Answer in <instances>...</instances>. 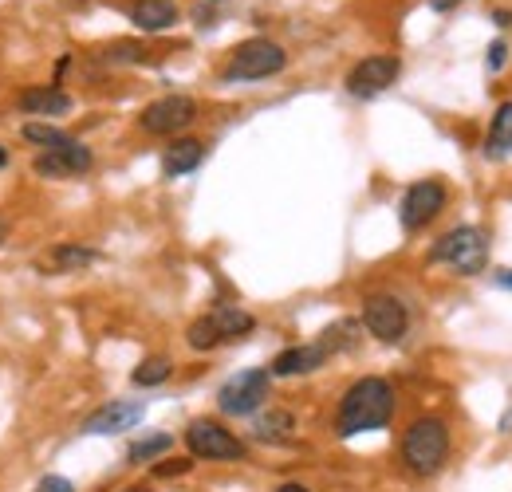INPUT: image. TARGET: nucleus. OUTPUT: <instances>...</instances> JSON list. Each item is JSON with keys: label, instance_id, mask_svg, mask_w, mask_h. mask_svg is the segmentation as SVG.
Listing matches in <instances>:
<instances>
[{"label": "nucleus", "instance_id": "13", "mask_svg": "<svg viewBox=\"0 0 512 492\" xmlns=\"http://www.w3.org/2000/svg\"><path fill=\"white\" fill-rule=\"evenodd\" d=\"M331 355L320 347V339L316 343H304V347H288V351H280L276 359H272V367L268 374H276V378H296V374H312V370H320Z\"/></svg>", "mask_w": 512, "mask_h": 492}, {"label": "nucleus", "instance_id": "5", "mask_svg": "<svg viewBox=\"0 0 512 492\" xmlns=\"http://www.w3.org/2000/svg\"><path fill=\"white\" fill-rule=\"evenodd\" d=\"M186 449L197 461H245L249 445L237 437L233 430H225L213 418H197L186 430Z\"/></svg>", "mask_w": 512, "mask_h": 492}, {"label": "nucleus", "instance_id": "6", "mask_svg": "<svg viewBox=\"0 0 512 492\" xmlns=\"http://www.w3.org/2000/svg\"><path fill=\"white\" fill-rule=\"evenodd\" d=\"M268 390H272V374L268 370H241L217 390V406L229 418H249L268 402Z\"/></svg>", "mask_w": 512, "mask_h": 492}, {"label": "nucleus", "instance_id": "29", "mask_svg": "<svg viewBox=\"0 0 512 492\" xmlns=\"http://www.w3.org/2000/svg\"><path fill=\"white\" fill-rule=\"evenodd\" d=\"M493 24H497V28H512V12H509V8H505V12L497 8V12H493Z\"/></svg>", "mask_w": 512, "mask_h": 492}, {"label": "nucleus", "instance_id": "20", "mask_svg": "<svg viewBox=\"0 0 512 492\" xmlns=\"http://www.w3.org/2000/svg\"><path fill=\"white\" fill-rule=\"evenodd\" d=\"M296 430V418L292 410H268L253 422V437L256 441H288Z\"/></svg>", "mask_w": 512, "mask_h": 492}, {"label": "nucleus", "instance_id": "24", "mask_svg": "<svg viewBox=\"0 0 512 492\" xmlns=\"http://www.w3.org/2000/svg\"><path fill=\"white\" fill-rule=\"evenodd\" d=\"M186 343H190L193 351H213V347L221 343V335H217V327H213V319H209V315L193 319L190 331H186Z\"/></svg>", "mask_w": 512, "mask_h": 492}, {"label": "nucleus", "instance_id": "10", "mask_svg": "<svg viewBox=\"0 0 512 492\" xmlns=\"http://www.w3.org/2000/svg\"><path fill=\"white\" fill-rule=\"evenodd\" d=\"M91 166H95L91 146H83V142L71 138V134H67L64 146H56V150H40L36 162H32V170H36L40 178H79V174H87Z\"/></svg>", "mask_w": 512, "mask_h": 492}, {"label": "nucleus", "instance_id": "23", "mask_svg": "<svg viewBox=\"0 0 512 492\" xmlns=\"http://www.w3.org/2000/svg\"><path fill=\"white\" fill-rule=\"evenodd\" d=\"M24 142H32V146H40V150H56V146H64L67 134L60 130V126L52 123H40V119H32V123H24Z\"/></svg>", "mask_w": 512, "mask_h": 492}, {"label": "nucleus", "instance_id": "8", "mask_svg": "<svg viewBox=\"0 0 512 492\" xmlns=\"http://www.w3.org/2000/svg\"><path fill=\"white\" fill-rule=\"evenodd\" d=\"M442 209H446V185L426 178V182H414L406 189L402 209H398V221H402L406 233H418V229H426Z\"/></svg>", "mask_w": 512, "mask_h": 492}, {"label": "nucleus", "instance_id": "15", "mask_svg": "<svg viewBox=\"0 0 512 492\" xmlns=\"http://www.w3.org/2000/svg\"><path fill=\"white\" fill-rule=\"evenodd\" d=\"M205 162V142L201 138H174L162 154V174L166 178H186Z\"/></svg>", "mask_w": 512, "mask_h": 492}, {"label": "nucleus", "instance_id": "3", "mask_svg": "<svg viewBox=\"0 0 512 492\" xmlns=\"http://www.w3.org/2000/svg\"><path fill=\"white\" fill-rule=\"evenodd\" d=\"M430 260L457 268L461 276H477L489 264V237L477 225H457V229H449L446 237L430 248Z\"/></svg>", "mask_w": 512, "mask_h": 492}, {"label": "nucleus", "instance_id": "4", "mask_svg": "<svg viewBox=\"0 0 512 492\" xmlns=\"http://www.w3.org/2000/svg\"><path fill=\"white\" fill-rule=\"evenodd\" d=\"M288 63V52L276 44V40H245L233 48V56L225 63V83H256V79H268L276 71H284Z\"/></svg>", "mask_w": 512, "mask_h": 492}, {"label": "nucleus", "instance_id": "22", "mask_svg": "<svg viewBox=\"0 0 512 492\" xmlns=\"http://www.w3.org/2000/svg\"><path fill=\"white\" fill-rule=\"evenodd\" d=\"M174 449V437L170 433H150V437H138L127 445V461L130 465H142V461H154V457H166Z\"/></svg>", "mask_w": 512, "mask_h": 492}, {"label": "nucleus", "instance_id": "16", "mask_svg": "<svg viewBox=\"0 0 512 492\" xmlns=\"http://www.w3.org/2000/svg\"><path fill=\"white\" fill-rule=\"evenodd\" d=\"M103 260V252H95V248L87 245H75V241H64V245H56L44 260H40V268L48 272H56V276H64V272H83V268H91V264H99Z\"/></svg>", "mask_w": 512, "mask_h": 492}, {"label": "nucleus", "instance_id": "18", "mask_svg": "<svg viewBox=\"0 0 512 492\" xmlns=\"http://www.w3.org/2000/svg\"><path fill=\"white\" fill-rule=\"evenodd\" d=\"M209 319H213L221 343H229V339H245V335H253L256 331V319L245 308H237V304H221V308H213L209 311Z\"/></svg>", "mask_w": 512, "mask_h": 492}, {"label": "nucleus", "instance_id": "32", "mask_svg": "<svg viewBox=\"0 0 512 492\" xmlns=\"http://www.w3.org/2000/svg\"><path fill=\"white\" fill-rule=\"evenodd\" d=\"M276 492H312L308 485H296V481H288V485H280Z\"/></svg>", "mask_w": 512, "mask_h": 492}, {"label": "nucleus", "instance_id": "2", "mask_svg": "<svg viewBox=\"0 0 512 492\" xmlns=\"http://www.w3.org/2000/svg\"><path fill=\"white\" fill-rule=\"evenodd\" d=\"M449 461V430L442 418H418L402 437V465L414 477H438Z\"/></svg>", "mask_w": 512, "mask_h": 492}, {"label": "nucleus", "instance_id": "35", "mask_svg": "<svg viewBox=\"0 0 512 492\" xmlns=\"http://www.w3.org/2000/svg\"><path fill=\"white\" fill-rule=\"evenodd\" d=\"M123 492H150V489H123Z\"/></svg>", "mask_w": 512, "mask_h": 492}, {"label": "nucleus", "instance_id": "14", "mask_svg": "<svg viewBox=\"0 0 512 492\" xmlns=\"http://www.w3.org/2000/svg\"><path fill=\"white\" fill-rule=\"evenodd\" d=\"M20 111L24 115H40L44 123L52 119V115H67L71 111V95H67L64 87H56V83H48V87H28V91H20Z\"/></svg>", "mask_w": 512, "mask_h": 492}, {"label": "nucleus", "instance_id": "12", "mask_svg": "<svg viewBox=\"0 0 512 492\" xmlns=\"http://www.w3.org/2000/svg\"><path fill=\"white\" fill-rule=\"evenodd\" d=\"M142 418H146V402H130V398H119V402H107V406H99L95 414H87V422H83V433H91V437L127 433V430H134Z\"/></svg>", "mask_w": 512, "mask_h": 492}, {"label": "nucleus", "instance_id": "19", "mask_svg": "<svg viewBox=\"0 0 512 492\" xmlns=\"http://www.w3.org/2000/svg\"><path fill=\"white\" fill-rule=\"evenodd\" d=\"M512 154V103H501L497 115H493V126H489V138H485V158L501 162Z\"/></svg>", "mask_w": 512, "mask_h": 492}, {"label": "nucleus", "instance_id": "33", "mask_svg": "<svg viewBox=\"0 0 512 492\" xmlns=\"http://www.w3.org/2000/svg\"><path fill=\"white\" fill-rule=\"evenodd\" d=\"M8 229H12V225H8V217H4V213H0V245H4V241H8Z\"/></svg>", "mask_w": 512, "mask_h": 492}, {"label": "nucleus", "instance_id": "21", "mask_svg": "<svg viewBox=\"0 0 512 492\" xmlns=\"http://www.w3.org/2000/svg\"><path fill=\"white\" fill-rule=\"evenodd\" d=\"M170 374H174V363H170L166 355H150V359H142L138 367L130 370V382L142 386V390H150V386L170 382Z\"/></svg>", "mask_w": 512, "mask_h": 492}, {"label": "nucleus", "instance_id": "31", "mask_svg": "<svg viewBox=\"0 0 512 492\" xmlns=\"http://www.w3.org/2000/svg\"><path fill=\"white\" fill-rule=\"evenodd\" d=\"M497 284H501V288H512V268H501V272H497Z\"/></svg>", "mask_w": 512, "mask_h": 492}, {"label": "nucleus", "instance_id": "34", "mask_svg": "<svg viewBox=\"0 0 512 492\" xmlns=\"http://www.w3.org/2000/svg\"><path fill=\"white\" fill-rule=\"evenodd\" d=\"M4 166H8V150L0 146V170H4Z\"/></svg>", "mask_w": 512, "mask_h": 492}, {"label": "nucleus", "instance_id": "1", "mask_svg": "<svg viewBox=\"0 0 512 492\" xmlns=\"http://www.w3.org/2000/svg\"><path fill=\"white\" fill-rule=\"evenodd\" d=\"M390 418H394V386L379 374H367V378L347 386V394L335 410V433L359 437V433L390 426Z\"/></svg>", "mask_w": 512, "mask_h": 492}, {"label": "nucleus", "instance_id": "9", "mask_svg": "<svg viewBox=\"0 0 512 492\" xmlns=\"http://www.w3.org/2000/svg\"><path fill=\"white\" fill-rule=\"evenodd\" d=\"M363 327L379 343H398L406 335V327H410V311H406V304L398 296H386V292L367 296L363 300Z\"/></svg>", "mask_w": 512, "mask_h": 492}, {"label": "nucleus", "instance_id": "17", "mask_svg": "<svg viewBox=\"0 0 512 492\" xmlns=\"http://www.w3.org/2000/svg\"><path fill=\"white\" fill-rule=\"evenodd\" d=\"M178 4L174 0H134L130 4V20H134V28H142V32H166V28H174L178 24Z\"/></svg>", "mask_w": 512, "mask_h": 492}, {"label": "nucleus", "instance_id": "30", "mask_svg": "<svg viewBox=\"0 0 512 492\" xmlns=\"http://www.w3.org/2000/svg\"><path fill=\"white\" fill-rule=\"evenodd\" d=\"M457 4H461V0H430L434 12H449V8H457Z\"/></svg>", "mask_w": 512, "mask_h": 492}, {"label": "nucleus", "instance_id": "28", "mask_svg": "<svg viewBox=\"0 0 512 492\" xmlns=\"http://www.w3.org/2000/svg\"><path fill=\"white\" fill-rule=\"evenodd\" d=\"M505 63H509V44H505V40L489 44V71H501Z\"/></svg>", "mask_w": 512, "mask_h": 492}, {"label": "nucleus", "instance_id": "27", "mask_svg": "<svg viewBox=\"0 0 512 492\" xmlns=\"http://www.w3.org/2000/svg\"><path fill=\"white\" fill-rule=\"evenodd\" d=\"M193 461H162V465H154V477H182V473H190Z\"/></svg>", "mask_w": 512, "mask_h": 492}, {"label": "nucleus", "instance_id": "26", "mask_svg": "<svg viewBox=\"0 0 512 492\" xmlns=\"http://www.w3.org/2000/svg\"><path fill=\"white\" fill-rule=\"evenodd\" d=\"M107 60L111 63H134V60H142V56H138V44H115V48H107Z\"/></svg>", "mask_w": 512, "mask_h": 492}, {"label": "nucleus", "instance_id": "7", "mask_svg": "<svg viewBox=\"0 0 512 492\" xmlns=\"http://www.w3.org/2000/svg\"><path fill=\"white\" fill-rule=\"evenodd\" d=\"M193 119H197V103H193L190 95H166V99H154V103L138 115V126H142L146 134L174 138V134H182Z\"/></svg>", "mask_w": 512, "mask_h": 492}, {"label": "nucleus", "instance_id": "25", "mask_svg": "<svg viewBox=\"0 0 512 492\" xmlns=\"http://www.w3.org/2000/svg\"><path fill=\"white\" fill-rule=\"evenodd\" d=\"M32 492H75V485H71L67 477H60V473H48Z\"/></svg>", "mask_w": 512, "mask_h": 492}, {"label": "nucleus", "instance_id": "11", "mask_svg": "<svg viewBox=\"0 0 512 492\" xmlns=\"http://www.w3.org/2000/svg\"><path fill=\"white\" fill-rule=\"evenodd\" d=\"M398 71H402L398 56H367V60H359L351 67V75H347V95H355V99H375V95H383L386 87H394Z\"/></svg>", "mask_w": 512, "mask_h": 492}]
</instances>
